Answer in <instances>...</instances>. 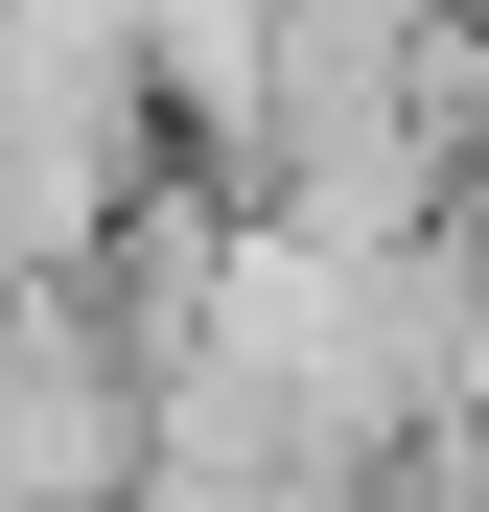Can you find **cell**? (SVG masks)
<instances>
[{
  "label": "cell",
  "instance_id": "1",
  "mask_svg": "<svg viewBox=\"0 0 489 512\" xmlns=\"http://www.w3.org/2000/svg\"><path fill=\"white\" fill-rule=\"evenodd\" d=\"M140 466V350L94 326V280H0V512H117Z\"/></svg>",
  "mask_w": 489,
  "mask_h": 512
},
{
  "label": "cell",
  "instance_id": "2",
  "mask_svg": "<svg viewBox=\"0 0 489 512\" xmlns=\"http://www.w3.org/2000/svg\"><path fill=\"white\" fill-rule=\"evenodd\" d=\"M0 140H163L140 0H0Z\"/></svg>",
  "mask_w": 489,
  "mask_h": 512
}]
</instances>
